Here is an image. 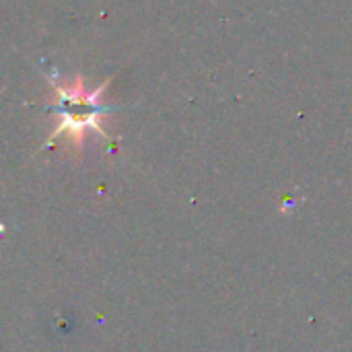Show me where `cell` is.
I'll return each mask as SVG.
<instances>
[{"mask_svg": "<svg viewBox=\"0 0 352 352\" xmlns=\"http://www.w3.org/2000/svg\"><path fill=\"white\" fill-rule=\"evenodd\" d=\"M82 82L85 80L78 76L76 80H66L56 87V113L60 118V126L54 134H68L70 140H85L89 130L103 132L101 120L105 107L101 105V89L87 91Z\"/></svg>", "mask_w": 352, "mask_h": 352, "instance_id": "cell-1", "label": "cell"}]
</instances>
